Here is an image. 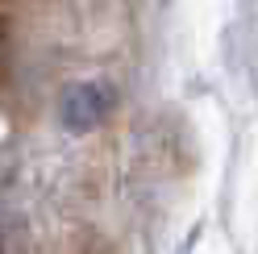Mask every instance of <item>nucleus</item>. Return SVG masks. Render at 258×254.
<instances>
[{"label": "nucleus", "mask_w": 258, "mask_h": 254, "mask_svg": "<svg viewBox=\"0 0 258 254\" xmlns=\"http://www.w3.org/2000/svg\"><path fill=\"white\" fill-rule=\"evenodd\" d=\"M108 108H112V88L96 84V79L71 84L62 92V100H58V113H62V125H67V130H92V125H100L108 117Z\"/></svg>", "instance_id": "f257e3e1"}]
</instances>
